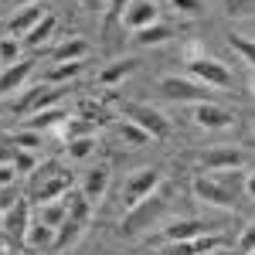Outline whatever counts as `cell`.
Listing matches in <instances>:
<instances>
[{
    "label": "cell",
    "mask_w": 255,
    "mask_h": 255,
    "mask_svg": "<svg viewBox=\"0 0 255 255\" xmlns=\"http://www.w3.org/2000/svg\"><path fill=\"white\" fill-rule=\"evenodd\" d=\"M167 208H170L167 191H160V187H157L150 197H143V201H136L133 208H126V215H123V228H119V232H123L126 238L143 235V232H150L160 218L167 215Z\"/></svg>",
    "instance_id": "6da1fadb"
},
{
    "label": "cell",
    "mask_w": 255,
    "mask_h": 255,
    "mask_svg": "<svg viewBox=\"0 0 255 255\" xmlns=\"http://www.w3.org/2000/svg\"><path fill=\"white\" fill-rule=\"evenodd\" d=\"M187 72H191V79H194V82L208 85L211 92H215V89H232V85H235L232 72H228V65H221L218 58L201 55L197 48H191V51H187Z\"/></svg>",
    "instance_id": "7a4b0ae2"
},
{
    "label": "cell",
    "mask_w": 255,
    "mask_h": 255,
    "mask_svg": "<svg viewBox=\"0 0 255 255\" xmlns=\"http://www.w3.org/2000/svg\"><path fill=\"white\" fill-rule=\"evenodd\" d=\"M123 119L136 123L150 139H163L170 133V119L163 116L157 106H150V102H123Z\"/></svg>",
    "instance_id": "3957f363"
},
{
    "label": "cell",
    "mask_w": 255,
    "mask_h": 255,
    "mask_svg": "<svg viewBox=\"0 0 255 255\" xmlns=\"http://www.w3.org/2000/svg\"><path fill=\"white\" fill-rule=\"evenodd\" d=\"M160 92L167 99H174V102H211L215 92L208 89V85H201L194 79H180V75H167V79H160Z\"/></svg>",
    "instance_id": "277c9868"
},
{
    "label": "cell",
    "mask_w": 255,
    "mask_h": 255,
    "mask_svg": "<svg viewBox=\"0 0 255 255\" xmlns=\"http://www.w3.org/2000/svg\"><path fill=\"white\" fill-rule=\"evenodd\" d=\"M194 194L204 201V204H215V208H235L238 204V194L232 187H225L218 177L211 174H197L194 177Z\"/></svg>",
    "instance_id": "5b68a950"
},
{
    "label": "cell",
    "mask_w": 255,
    "mask_h": 255,
    "mask_svg": "<svg viewBox=\"0 0 255 255\" xmlns=\"http://www.w3.org/2000/svg\"><path fill=\"white\" fill-rule=\"evenodd\" d=\"M160 184H163V174H160L157 167H143V170H136V174L126 180V187H123V201H126V208H133L136 201L150 197Z\"/></svg>",
    "instance_id": "8992f818"
},
{
    "label": "cell",
    "mask_w": 255,
    "mask_h": 255,
    "mask_svg": "<svg viewBox=\"0 0 255 255\" xmlns=\"http://www.w3.org/2000/svg\"><path fill=\"white\" fill-rule=\"evenodd\" d=\"M194 123L197 126H204V129H232L238 123V116L228 109V106H221V102H197L194 106Z\"/></svg>",
    "instance_id": "52a82bcc"
},
{
    "label": "cell",
    "mask_w": 255,
    "mask_h": 255,
    "mask_svg": "<svg viewBox=\"0 0 255 255\" xmlns=\"http://www.w3.org/2000/svg\"><path fill=\"white\" fill-rule=\"evenodd\" d=\"M123 24L136 34V31H143V27H150V24H157L160 20V3L157 0H129V7L123 10Z\"/></svg>",
    "instance_id": "ba28073f"
},
{
    "label": "cell",
    "mask_w": 255,
    "mask_h": 255,
    "mask_svg": "<svg viewBox=\"0 0 255 255\" xmlns=\"http://www.w3.org/2000/svg\"><path fill=\"white\" fill-rule=\"evenodd\" d=\"M215 249H221V235L208 232V235H197L191 242H163L157 255H208Z\"/></svg>",
    "instance_id": "9c48e42d"
},
{
    "label": "cell",
    "mask_w": 255,
    "mask_h": 255,
    "mask_svg": "<svg viewBox=\"0 0 255 255\" xmlns=\"http://www.w3.org/2000/svg\"><path fill=\"white\" fill-rule=\"evenodd\" d=\"M215 225H208V221H201V218H180V221H174V225H167L163 232L157 235V242L163 245V242H191V238L197 235H208Z\"/></svg>",
    "instance_id": "30bf717a"
},
{
    "label": "cell",
    "mask_w": 255,
    "mask_h": 255,
    "mask_svg": "<svg viewBox=\"0 0 255 255\" xmlns=\"http://www.w3.org/2000/svg\"><path fill=\"white\" fill-rule=\"evenodd\" d=\"M242 163H245V153L238 150V146H218L211 153H204L201 157V170L204 174H218V170H242Z\"/></svg>",
    "instance_id": "8fae6325"
},
{
    "label": "cell",
    "mask_w": 255,
    "mask_h": 255,
    "mask_svg": "<svg viewBox=\"0 0 255 255\" xmlns=\"http://www.w3.org/2000/svg\"><path fill=\"white\" fill-rule=\"evenodd\" d=\"M31 72H34V61L31 58H17L14 65H3V72H0V99L17 92L20 85L31 79Z\"/></svg>",
    "instance_id": "7c38bea8"
},
{
    "label": "cell",
    "mask_w": 255,
    "mask_h": 255,
    "mask_svg": "<svg viewBox=\"0 0 255 255\" xmlns=\"http://www.w3.org/2000/svg\"><path fill=\"white\" fill-rule=\"evenodd\" d=\"M44 14H48V3H44V0L27 3V7H17V14H14V17H10V24H7L10 38H14V34H20V38H24V34H27V31H31V27L44 17Z\"/></svg>",
    "instance_id": "4fadbf2b"
},
{
    "label": "cell",
    "mask_w": 255,
    "mask_h": 255,
    "mask_svg": "<svg viewBox=\"0 0 255 255\" xmlns=\"http://www.w3.org/2000/svg\"><path fill=\"white\" fill-rule=\"evenodd\" d=\"M0 225H3V232L10 238H24L27 225H31V208H27V201H14L10 208H3Z\"/></svg>",
    "instance_id": "5bb4252c"
},
{
    "label": "cell",
    "mask_w": 255,
    "mask_h": 255,
    "mask_svg": "<svg viewBox=\"0 0 255 255\" xmlns=\"http://www.w3.org/2000/svg\"><path fill=\"white\" fill-rule=\"evenodd\" d=\"M65 191H72V174H61L58 167L51 163V174L44 177V184L38 187V204H44V201H58Z\"/></svg>",
    "instance_id": "9a60e30c"
},
{
    "label": "cell",
    "mask_w": 255,
    "mask_h": 255,
    "mask_svg": "<svg viewBox=\"0 0 255 255\" xmlns=\"http://www.w3.org/2000/svg\"><path fill=\"white\" fill-rule=\"evenodd\" d=\"M68 113L61 109V106H51V109H41V113H31V116L20 123V129H31V133H44V129H51V126H58L65 123Z\"/></svg>",
    "instance_id": "2e32d148"
},
{
    "label": "cell",
    "mask_w": 255,
    "mask_h": 255,
    "mask_svg": "<svg viewBox=\"0 0 255 255\" xmlns=\"http://www.w3.org/2000/svg\"><path fill=\"white\" fill-rule=\"evenodd\" d=\"M89 55H92V44H89L85 38H68L51 51L55 65H58V61H89Z\"/></svg>",
    "instance_id": "e0dca14e"
},
{
    "label": "cell",
    "mask_w": 255,
    "mask_h": 255,
    "mask_svg": "<svg viewBox=\"0 0 255 255\" xmlns=\"http://www.w3.org/2000/svg\"><path fill=\"white\" fill-rule=\"evenodd\" d=\"M106 187H109V170H106V167H96V170H89V174H85V184H82L79 194L85 197L89 204H96V201H102Z\"/></svg>",
    "instance_id": "ac0fdd59"
},
{
    "label": "cell",
    "mask_w": 255,
    "mask_h": 255,
    "mask_svg": "<svg viewBox=\"0 0 255 255\" xmlns=\"http://www.w3.org/2000/svg\"><path fill=\"white\" fill-rule=\"evenodd\" d=\"M20 242H24L31 252H44V249L55 245V228H48V225H41V221H31Z\"/></svg>",
    "instance_id": "d6986e66"
},
{
    "label": "cell",
    "mask_w": 255,
    "mask_h": 255,
    "mask_svg": "<svg viewBox=\"0 0 255 255\" xmlns=\"http://www.w3.org/2000/svg\"><path fill=\"white\" fill-rule=\"evenodd\" d=\"M136 68H139L136 58H119V61H113L109 68L99 72V82H102V85H116V82H123L126 75H133Z\"/></svg>",
    "instance_id": "ffe728a7"
},
{
    "label": "cell",
    "mask_w": 255,
    "mask_h": 255,
    "mask_svg": "<svg viewBox=\"0 0 255 255\" xmlns=\"http://www.w3.org/2000/svg\"><path fill=\"white\" fill-rule=\"evenodd\" d=\"M55 27H58V20L51 17V14H44V17H41L38 24H34V27H31V31L24 34V44H27V48H41L44 41H51Z\"/></svg>",
    "instance_id": "44dd1931"
},
{
    "label": "cell",
    "mask_w": 255,
    "mask_h": 255,
    "mask_svg": "<svg viewBox=\"0 0 255 255\" xmlns=\"http://www.w3.org/2000/svg\"><path fill=\"white\" fill-rule=\"evenodd\" d=\"M68 218V204L65 201H44V204H38V221L41 225H48V228H58L61 221Z\"/></svg>",
    "instance_id": "7402d4cb"
},
{
    "label": "cell",
    "mask_w": 255,
    "mask_h": 255,
    "mask_svg": "<svg viewBox=\"0 0 255 255\" xmlns=\"http://www.w3.org/2000/svg\"><path fill=\"white\" fill-rule=\"evenodd\" d=\"M82 232H85V225L82 221H72V218H65L58 228H55V245L51 249H68L72 242H79Z\"/></svg>",
    "instance_id": "603a6c76"
},
{
    "label": "cell",
    "mask_w": 255,
    "mask_h": 255,
    "mask_svg": "<svg viewBox=\"0 0 255 255\" xmlns=\"http://www.w3.org/2000/svg\"><path fill=\"white\" fill-rule=\"evenodd\" d=\"M174 34V27L170 24H163V20H157V24H150V27H143V31H136V44H143V48H150V44H163V41Z\"/></svg>",
    "instance_id": "cb8c5ba5"
},
{
    "label": "cell",
    "mask_w": 255,
    "mask_h": 255,
    "mask_svg": "<svg viewBox=\"0 0 255 255\" xmlns=\"http://www.w3.org/2000/svg\"><path fill=\"white\" fill-rule=\"evenodd\" d=\"M82 68H85V61H58V65L48 72V85H65L68 79L82 75Z\"/></svg>",
    "instance_id": "d4e9b609"
},
{
    "label": "cell",
    "mask_w": 255,
    "mask_h": 255,
    "mask_svg": "<svg viewBox=\"0 0 255 255\" xmlns=\"http://www.w3.org/2000/svg\"><path fill=\"white\" fill-rule=\"evenodd\" d=\"M92 129H96V119H79V116H68V119H65V136H68V139L92 136Z\"/></svg>",
    "instance_id": "484cf974"
},
{
    "label": "cell",
    "mask_w": 255,
    "mask_h": 255,
    "mask_svg": "<svg viewBox=\"0 0 255 255\" xmlns=\"http://www.w3.org/2000/svg\"><path fill=\"white\" fill-rule=\"evenodd\" d=\"M96 150V136H79V139H68V157L72 160H89Z\"/></svg>",
    "instance_id": "4316f807"
},
{
    "label": "cell",
    "mask_w": 255,
    "mask_h": 255,
    "mask_svg": "<svg viewBox=\"0 0 255 255\" xmlns=\"http://www.w3.org/2000/svg\"><path fill=\"white\" fill-rule=\"evenodd\" d=\"M119 133H123V139H126L129 146H146V143H150V136L139 129L136 123H129V119H123V123H119Z\"/></svg>",
    "instance_id": "83f0119b"
},
{
    "label": "cell",
    "mask_w": 255,
    "mask_h": 255,
    "mask_svg": "<svg viewBox=\"0 0 255 255\" xmlns=\"http://www.w3.org/2000/svg\"><path fill=\"white\" fill-rule=\"evenodd\" d=\"M17 55H20V41L17 38H0V65H14L17 61Z\"/></svg>",
    "instance_id": "f1b7e54d"
},
{
    "label": "cell",
    "mask_w": 255,
    "mask_h": 255,
    "mask_svg": "<svg viewBox=\"0 0 255 255\" xmlns=\"http://www.w3.org/2000/svg\"><path fill=\"white\" fill-rule=\"evenodd\" d=\"M228 44H232V51L242 55L245 65H252V41L245 38V34H228Z\"/></svg>",
    "instance_id": "f546056e"
},
{
    "label": "cell",
    "mask_w": 255,
    "mask_h": 255,
    "mask_svg": "<svg viewBox=\"0 0 255 255\" xmlns=\"http://www.w3.org/2000/svg\"><path fill=\"white\" fill-rule=\"evenodd\" d=\"M14 167H17V174H31L34 167H38V157L31 153V150H14V160H10Z\"/></svg>",
    "instance_id": "4dcf8cb0"
},
{
    "label": "cell",
    "mask_w": 255,
    "mask_h": 255,
    "mask_svg": "<svg viewBox=\"0 0 255 255\" xmlns=\"http://www.w3.org/2000/svg\"><path fill=\"white\" fill-rule=\"evenodd\" d=\"M41 133H31V129H20V133H14V143H17V150H31V153H34V150H38L41 146Z\"/></svg>",
    "instance_id": "1f68e13d"
},
{
    "label": "cell",
    "mask_w": 255,
    "mask_h": 255,
    "mask_svg": "<svg viewBox=\"0 0 255 255\" xmlns=\"http://www.w3.org/2000/svg\"><path fill=\"white\" fill-rule=\"evenodd\" d=\"M255 7V0H225V14L228 17H249Z\"/></svg>",
    "instance_id": "d6a6232c"
},
{
    "label": "cell",
    "mask_w": 255,
    "mask_h": 255,
    "mask_svg": "<svg viewBox=\"0 0 255 255\" xmlns=\"http://www.w3.org/2000/svg\"><path fill=\"white\" fill-rule=\"evenodd\" d=\"M126 7H129V0H106V20H102V24H106V27H113V24L123 17V10H126Z\"/></svg>",
    "instance_id": "836d02e7"
},
{
    "label": "cell",
    "mask_w": 255,
    "mask_h": 255,
    "mask_svg": "<svg viewBox=\"0 0 255 255\" xmlns=\"http://www.w3.org/2000/svg\"><path fill=\"white\" fill-rule=\"evenodd\" d=\"M17 167L14 163H0V191H7V187H14V180H17Z\"/></svg>",
    "instance_id": "e575fe53"
},
{
    "label": "cell",
    "mask_w": 255,
    "mask_h": 255,
    "mask_svg": "<svg viewBox=\"0 0 255 255\" xmlns=\"http://www.w3.org/2000/svg\"><path fill=\"white\" fill-rule=\"evenodd\" d=\"M252 245H255V232L245 228V232L238 235V255H252Z\"/></svg>",
    "instance_id": "d590c367"
},
{
    "label": "cell",
    "mask_w": 255,
    "mask_h": 255,
    "mask_svg": "<svg viewBox=\"0 0 255 255\" xmlns=\"http://www.w3.org/2000/svg\"><path fill=\"white\" fill-rule=\"evenodd\" d=\"M177 10H184V14H197L201 10V0H174Z\"/></svg>",
    "instance_id": "8d00e7d4"
},
{
    "label": "cell",
    "mask_w": 255,
    "mask_h": 255,
    "mask_svg": "<svg viewBox=\"0 0 255 255\" xmlns=\"http://www.w3.org/2000/svg\"><path fill=\"white\" fill-rule=\"evenodd\" d=\"M79 3H82V10H85V14H99V10L106 7V0H79Z\"/></svg>",
    "instance_id": "74e56055"
},
{
    "label": "cell",
    "mask_w": 255,
    "mask_h": 255,
    "mask_svg": "<svg viewBox=\"0 0 255 255\" xmlns=\"http://www.w3.org/2000/svg\"><path fill=\"white\" fill-rule=\"evenodd\" d=\"M208 255H235V252H228V249H215V252H208Z\"/></svg>",
    "instance_id": "f35d334b"
},
{
    "label": "cell",
    "mask_w": 255,
    "mask_h": 255,
    "mask_svg": "<svg viewBox=\"0 0 255 255\" xmlns=\"http://www.w3.org/2000/svg\"><path fill=\"white\" fill-rule=\"evenodd\" d=\"M17 7H27V3H38V0H14Z\"/></svg>",
    "instance_id": "ab89813d"
},
{
    "label": "cell",
    "mask_w": 255,
    "mask_h": 255,
    "mask_svg": "<svg viewBox=\"0 0 255 255\" xmlns=\"http://www.w3.org/2000/svg\"><path fill=\"white\" fill-rule=\"evenodd\" d=\"M0 255H7V252H3V249H0Z\"/></svg>",
    "instance_id": "60d3db41"
}]
</instances>
